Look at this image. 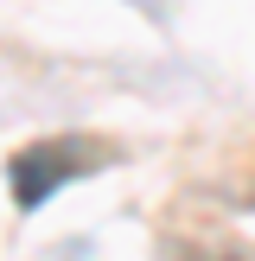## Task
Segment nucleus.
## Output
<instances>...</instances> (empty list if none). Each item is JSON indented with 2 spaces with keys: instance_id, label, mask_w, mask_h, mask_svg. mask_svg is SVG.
Segmentation results:
<instances>
[{
  "instance_id": "nucleus-1",
  "label": "nucleus",
  "mask_w": 255,
  "mask_h": 261,
  "mask_svg": "<svg viewBox=\"0 0 255 261\" xmlns=\"http://www.w3.org/2000/svg\"><path fill=\"white\" fill-rule=\"evenodd\" d=\"M64 153H70V147H32V153H19V160H13V198H19L26 211H32V204H45L51 185L70 172V166H58Z\"/></svg>"
}]
</instances>
